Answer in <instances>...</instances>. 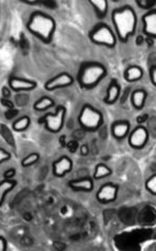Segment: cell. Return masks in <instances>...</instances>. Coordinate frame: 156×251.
I'll return each instance as SVG.
<instances>
[{
    "label": "cell",
    "instance_id": "6da1fadb",
    "mask_svg": "<svg viewBox=\"0 0 156 251\" xmlns=\"http://www.w3.org/2000/svg\"><path fill=\"white\" fill-rule=\"evenodd\" d=\"M111 22L118 41L126 44L136 31L137 15L133 6L124 4L112 10Z\"/></svg>",
    "mask_w": 156,
    "mask_h": 251
},
{
    "label": "cell",
    "instance_id": "7a4b0ae2",
    "mask_svg": "<svg viewBox=\"0 0 156 251\" xmlns=\"http://www.w3.org/2000/svg\"><path fill=\"white\" fill-rule=\"evenodd\" d=\"M26 28L32 36L42 41L44 44H50L56 30V22L51 15L42 11L31 13L26 22Z\"/></svg>",
    "mask_w": 156,
    "mask_h": 251
},
{
    "label": "cell",
    "instance_id": "3957f363",
    "mask_svg": "<svg viewBox=\"0 0 156 251\" xmlns=\"http://www.w3.org/2000/svg\"><path fill=\"white\" fill-rule=\"evenodd\" d=\"M108 68L99 62H86L80 65L77 82L81 89L93 90L106 77Z\"/></svg>",
    "mask_w": 156,
    "mask_h": 251
},
{
    "label": "cell",
    "instance_id": "277c9868",
    "mask_svg": "<svg viewBox=\"0 0 156 251\" xmlns=\"http://www.w3.org/2000/svg\"><path fill=\"white\" fill-rule=\"evenodd\" d=\"M77 120L81 128L89 132H95L101 128L104 122V116L94 105L86 103L81 106Z\"/></svg>",
    "mask_w": 156,
    "mask_h": 251
},
{
    "label": "cell",
    "instance_id": "5b68a950",
    "mask_svg": "<svg viewBox=\"0 0 156 251\" xmlns=\"http://www.w3.org/2000/svg\"><path fill=\"white\" fill-rule=\"evenodd\" d=\"M89 39L95 45L104 46L108 48H114L118 43L116 32L109 24L100 22L89 30Z\"/></svg>",
    "mask_w": 156,
    "mask_h": 251
},
{
    "label": "cell",
    "instance_id": "8992f818",
    "mask_svg": "<svg viewBox=\"0 0 156 251\" xmlns=\"http://www.w3.org/2000/svg\"><path fill=\"white\" fill-rule=\"evenodd\" d=\"M67 116V108L64 105L56 106V110L52 114H46L39 122L43 123L45 128L51 133H59L64 128V124Z\"/></svg>",
    "mask_w": 156,
    "mask_h": 251
},
{
    "label": "cell",
    "instance_id": "52a82bcc",
    "mask_svg": "<svg viewBox=\"0 0 156 251\" xmlns=\"http://www.w3.org/2000/svg\"><path fill=\"white\" fill-rule=\"evenodd\" d=\"M149 131L144 125H138L130 131L128 136V144L134 149H143L149 141Z\"/></svg>",
    "mask_w": 156,
    "mask_h": 251
},
{
    "label": "cell",
    "instance_id": "ba28073f",
    "mask_svg": "<svg viewBox=\"0 0 156 251\" xmlns=\"http://www.w3.org/2000/svg\"><path fill=\"white\" fill-rule=\"evenodd\" d=\"M119 186L113 182H106L102 185L96 193V199L100 203L109 204L114 202L118 198Z\"/></svg>",
    "mask_w": 156,
    "mask_h": 251
},
{
    "label": "cell",
    "instance_id": "9c48e42d",
    "mask_svg": "<svg viewBox=\"0 0 156 251\" xmlns=\"http://www.w3.org/2000/svg\"><path fill=\"white\" fill-rule=\"evenodd\" d=\"M75 79L72 76V75L69 72H61L59 74H56L55 76L51 77L50 79H48L44 88L46 91H55L57 89H63V88H68L71 87Z\"/></svg>",
    "mask_w": 156,
    "mask_h": 251
},
{
    "label": "cell",
    "instance_id": "30bf717a",
    "mask_svg": "<svg viewBox=\"0 0 156 251\" xmlns=\"http://www.w3.org/2000/svg\"><path fill=\"white\" fill-rule=\"evenodd\" d=\"M73 161L68 155H63L52 164V173L55 177L62 178L72 171Z\"/></svg>",
    "mask_w": 156,
    "mask_h": 251
},
{
    "label": "cell",
    "instance_id": "8fae6325",
    "mask_svg": "<svg viewBox=\"0 0 156 251\" xmlns=\"http://www.w3.org/2000/svg\"><path fill=\"white\" fill-rule=\"evenodd\" d=\"M142 23L144 35L152 39H156V7L143 15Z\"/></svg>",
    "mask_w": 156,
    "mask_h": 251
},
{
    "label": "cell",
    "instance_id": "7c38bea8",
    "mask_svg": "<svg viewBox=\"0 0 156 251\" xmlns=\"http://www.w3.org/2000/svg\"><path fill=\"white\" fill-rule=\"evenodd\" d=\"M9 86L15 92L34 91L38 87V83L35 80L21 78V77L14 76L13 75V76H10L9 78Z\"/></svg>",
    "mask_w": 156,
    "mask_h": 251
},
{
    "label": "cell",
    "instance_id": "4fadbf2b",
    "mask_svg": "<svg viewBox=\"0 0 156 251\" xmlns=\"http://www.w3.org/2000/svg\"><path fill=\"white\" fill-rule=\"evenodd\" d=\"M131 131V125L128 120H118L114 121L111 126V132L116 140H124L128 138Z\"/></svg>",
    "mask_w": 156,
    "mask_h": 251
},
{
    "label": "cell",
    "instance_id": "5bb4252c",
    "mask_svg": "<svg viewBox=\"0 0 156 251\" xmlns=\"http://www.w3.org/2000/svg\"><path fill=\"white\" fill-rule=\"evenodd\" d=\"M68 186L73 191L86 192V193H91V192H93V190L95 188L94 178H92V177L72 179L68 182Z\"/></svg>",
    "mask_w": 156,
    "mask_h": 251
},
{
    "label": "cell",
    "instance_id": "9a60e30c",
    "mask_svg": "<svg viewBox=\"0 0 156 251\" xmlns=\"http://www.w3.org/2000/svg\"><path fill=\"white\" fill-rule=\"evenodd\" d=\"M121 94V86L117 79H112L106 91V95L104 97V102L109 105H112L116 103Z\"/></svg>",
    "mask_w": 156,
    "mask_h": 251
},
{
    "label": "cell",
    "instance_id": "2e32d148",
    "mask_svg": "<svg viewBox=\"0 0 156 251\" xmlns=\"http://www.w3.org/2000/svg\"><path fill=\"white\" fill-rule=\"evenodd\" d=\"M148 98V92L145 89H136L130 95V102L135 110H142Z\"/></svg>",
    "mask_w": 156,
    "mask_h": 251
},
{
    "label": "cell",
    "instance_id": "e0dca14e",
    "mask_svg": "<svg viewBox=\"0 0 156 251\" xmlns=\"http://www.w3.org/2000/svg\"><path fill=\"white\" fill-rule=\"evenodd\" d=\"M144 76V70L137 65H131L124 71V79L128 82H136Z\"/></svg>",
    "mask_w": 156,
    "mask_h": 251
},
{
    "label": "cell",
    "instance_id": "ac0fdd59",
    "mask_svg": "<svg viewBox=\"0 0 156 251\" xmlns=\"http://www.w3.org/2000/svg\"><path fill=\"white\" fill-rule=\"evenodd\" d=\"M89 3L94 8L97 18L104 19L109 12V2L106 0H89Z\"/></svg>",
    "mask_w": 156,
    "mask_h": 251
},
{
    "label": "cell",
    "instance_id": "d6986e66",
    "mask_svg": "<svg viewBox=\"0 0 156 251\" xmlns=\"http://www.w3.org/2000/svg\"><path fill=\"white\" fill-rule=\"evenodd\" d=\"M17 180L15 179H5L0 182V204H2L5 197L10 192L17 186Z\"/></svg>",
    "mask_w": 156,
    "mask_h": 251
},
{
    "label": "cell",
    "instance_id": "ffe728a7",
    "mask_svg": "<svg viewBox=\"0 0 156 251\" xmlns=\"http://www.w3.org/2000/svg\"><path fill=\"white\" fill-rule=\"evenodd\" d=\"M111 174H112V170L110 168V167L103 163H100V164H97L95 167L93 178L95 180H100L106 177H110Z\"/></svg>",
    "mask_w": 156,
    "mask_h": 251
},
{
    "label": "cell",
    "instance_id": "44dd1931",
    "mask_svg": "<svg viewBox=\"0 0 156 251\" xmlns=\"http://www.w3.org/2000/svg\"><path fill=\"white\" fill-rule=\"evenodd\" d=\"M55 105L54 100L51 97L43 96L39 98L37 101L34 103V110L37 112H44L48 108H51Z\"/></svg>",
    "mask_w": 156,
    "mask_h": 251
},
{
    "label": "cell",
    "instance_id": "7402d4cb",
    "mask_svg": "<svg viewBox=\"0 0 156 251\" xmlns=\"http://www.w3.org/2000/svg\"><path fill=\"white\" fill-rule=\"evenodd\" d=\"M30 123H31V120L28 116H22L13 122L12 127L15 131L22 132V131H25L29 127Z\"/></svg>",
    "mask_w": 156,
    "mask_h": 251
},
{
    "label": "cell",
    "instance_id": "603a6c76",
    "mask_svg": "<svg viewBox=\"0 0 156 251\" xmlns=\"http://www.w3.org/2000/svg\"><path fill=\"white\" fill-rule=\"evenodd\" d=\"M40 158H41L40 153L31 152L23 158L21 162V165H22V167H24V168H28V167L36 165L40 161Z\"/></svg>",
    "mask_w": 156,
    "mask_h": 251
},
{
    "label": "cell",
    "instance_id": "cb8c5ba5",
    "mask_svg": "<svg viewBox=\"0 0 156 251\" xmlns=\"http://www.w3.org/2000/svg\"><path fill=\"white\" fill-rule=\"evenodd\" d=\"M145 188L150 194L156 196V173L151 175L145 182Z\"/></svg>",
    "mask_w": 156,
    "mask_h": 251
},
{
    "label": "cell",
    "instance_id": "d4e9b609",
    "mask_svg": "<svg viewBox=\"0 0 156 251\" xmlns=\"http://www.w3.org/2000/svg\"><path fill=\"white\" fill-rule=\"evenodd\" d=\"M135 3L142 10H146L148 12L154 8V6L156 5V0H136Z\"/></svg>",
    "mask_w": 156,
    "mask_h": 251
},
{
    "label": "cell",
    "instance_id": "484cf974",
    "mask_svg": "<svg viewBox=\"0 0 156 251\" xmlns=\"http://www.w3.org/2000/svg\"><path fill=\"white\" fill-rule=\"evenodd\" d=\"M12 158V154L5 150L4 148H0V163L3 164L5 162H9Z\"/></svg>",
    "mask_w": 156,
    "mask_h": 251
},
{
    "label": "cell",
    "instance_id": "4316f807",
    "mask_svg": "<svg viewBox=\"0 0 156 251\" xmlns=\"http://www.w3.org/2000/svg\"><path fill=\"white\" fill-rule=\"evenodd\" d=\"M149 77L152 85L156 88V66H152L149 70Z\"/></svg>",
    "mask_w": 156,
    "mask_h": 251
},
{
    "label": "cell",
    "instance_id": "83f0119b",
    "mask_svg": "<svg viewBox=\"0 0 156 251\" xmlns=\"http://www.w3.org/2000/svg\"><path fill=\"white\" fill-rule=\"evenodd\" d=\"M79 152H80V155L83 156H87L89 155V148L88 146V144H83L80 147H79Z\"/></svg>",
    "mask_w": 156,
    "mask_h": 251
},
{
    "label": "cell",
    "instance_id": "f1b7e54d",
    "mask_svg": "<svg viewBox=\"0 0 156 251\" xmlns=\"http://www.w3.org/2000/svg\"><path fill=\"white\" fill-rule=\"evenodd\" d=\"M16 175V170L11 168L4 172V178L5 179H13V177Z\"/></svg>",
    "mask_w": 156,
    "mask_h": 251
},
{
    "label": "cell",
    "instance_id": "f546056e",
    "mask_svg": "<svg viewBox=\"0 0 156 251\" xmlns=\"http://www.w3.org/2000/svg\"><path fill=\"white\" fill-rule=\"evenodd\" d=\"M7 249V241L3 236H0V251Z\"/></svg>",
    "mask_w": 156,
    "mask_h": 251
}]
</instances>
